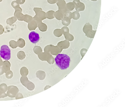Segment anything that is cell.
Returning <instances> with one entry per match:
<instances>
[{"instance_id":"6da1fadb","label":"cell","mask_w":125,"mask_h":107,"mask_svg":"<svg viewBox=\"0 0 125 107\" xmlns=\"http://www.w3.org/2000/svg\"><path fill=\"white\" fill-rule=\"evenodd\" d=\"M56 64L61 70L66 69L69 66L71 59L70 57L65 54H59L55 59Z\"/></svg>"},{"instance_id":"7a4b0ae2","label":"cell","mask_w":125,"mask_h":107,"mask_svg":"<svg viewBox=\"0 0 125 107\" xmlns=\"http://www.w3.org/2000/svg\"><path fill=\"white\" fill-rule=\"evenodd\" d=\"M83 31L87 37L93 39L95 34L96 30H93V27L89 23H86L83 28Z\"/></svg>"},{"instance_id":"3957f363","label":"cell","mask_w":125,"mask_h":107,"mask_svg":"<svg viewBox=\"0 0 125 107\" xmlns=\"http://www.w3.org/2000/svg\"><path fill=\"white\" fill-rule=\"evenodd\" d=\"M11 51L6 45H3L1 47L0 56L5 60L8 61L11 58Z\"/></svg>"},{"instance_id":"277c9868","label":"cell","mask_w":125,"mask_h":107,"mask_svg":"<svg viewBox=\"0 0 125 107\" xmlns=\"http://www.w3.org/2000/svg\"><path fill=\"white\" fill-rule=\"evenodd\" d=\"M19 91L18 89L16 86H11L8 87V91L7 94V96L13 98L16 97Z\"/></svg>"},{"instance_id":"5b68a950","label":"cell","mask_w":125,"mask_h":107,"mask_svg":"<svg viewBox=\"0 0 125 107\" xmlns=\"http://www.w3.org/2000/svg\"><path fill=\"white\" fill-rule=\"evenodd\" d=\"M29 38L31 42L33 44H36L39 41L40 38L39 34L33 31L30 33Z\"/></svg>"},{"instance_id":"8992f818","label":"cell","mask_w":125,"mask_h":107,"mask_svg":"<svg viewBox=\"0 0 125 107\" xmlns=\"http://www.w3.org/2000/svg\"><path fill=\"white\" fill-rule=\"evenodd\" d=\"M76 10L78 12L84 11L85 9L84 4L81 2L80 0H74L73 1Z\"/></svg>"},{"instance_id":"52a82bcc","label":"cell","mask_w":125,"mask_h":107,"mask_svg":"<svg viewBox=\"0 0 125 107\" xmlns=\"http://www.w3.org/2000/svg\"><path fill=\"white\" fill-rule=\"evenodd\" d=\"M60 10L67 11L66 7V3L65 0H58L56 3Z\"/></svg>"},{"instance_id":"ba28073f","label":"cell","mask_w":125,"mask_h":107,"mask_svg":"<svg viewBox=\"0 0 125 107\" xmlns=\"http://www.w3.org/2000/svg\"><path fill=\"white\" fill-rule=\"evenodd\" d=\"M67 10L71 11L73 10L75 8V5L73 2H70L66 4Z\"/></svg>"},{"instance_id":"9c48e42d","label":"cell","mask_w":125,"mask_h":107,"mask_svg":"<svg viewBox=\"0 0 125 107\" xmlns=\"http://www.w3.org/2000/svg\"><path fill=\"white\" fill-rule=\"evenodd\" d=\"M72 15L73 16V18L75 20L79 19L80 16L79 12L77 11H75L72 13Z\"/></svg>"},{"instance_id":"30bf717a","label":"cell","mask_w":125,"mask_h":107,"mask_svg":"<svg viewBox=\"0 0 125 107\" xmlns=\"http://www.w3.org/2000/svg\"><path fill=\"white\" fill-rule=\"evenodd\" d=\"M8 87L6 84H3L0 85V90L3 92L5 93L8 90Z\"/></svg>"},{"instance_id":"8fae6325","label":"cell","mask_w":125,"mask_h":107,"mask_svg":"<svg viewBox=\"0 0 125 107\" xmlns=\"http://www.w3.org/2000/svg\"><path fill=\"white\" fill-rule=\"evenodd\" d=\"M13 76V73L12 71L10 70L6 73V76L8 79H10L12 78Z\"/></svg>"},{"instance_id":"7c38bea8","label":"cell","mask_w":125,"mask_h":107,"mask_svg":"<svg viewBox=\"0 0 125 107\" xmlns=\"http://www.w3.org/2000/svg\"><path fill=\"white\" fill-rule=\"evenodd\" d=\"M87 51L88 50H87L85 49H83L81 50L80 51V53L81 56H82V59L84 56Z\"/></svg>"},{"instance_id":"4fadbf2b","label":"cell","mask_w":125,"mask_h":107,"mask_svg":"<svg viewBox=\"0 0 125 107\" xmlns=\"http://www.w3.org/2000/svg\"><path fill=\"white\" fill-rule=\"evenodd\" d=\"M7 96V94L0 90V98H4Z\"/></svg>"},{"instance_id":"5bb4252c","label":"cell","mask_w":125,"mask_h":107,"mask_svg":"<svg viewBox=\"0 0 125 107\" xmlns=\"http://www.w3.org/2000/svg\"><path fill=\"white\" fill-rule=\"evenodd\" d=\"M58 0H47L48 2L51 4H54L57 3Z\"/></svg>"},{"instance_id":"9a60e30c","label":"cell","mask_w":125,"mask_h":107,"mask_svg":"<svg viewBox=\"0 0 125 107\" xmlns=\"http://www.w3.org/2000/svg\"><path fill=\"white\" fill-rule=\"evenodd\" d=\"M4 73L3 68H0V75H2Z\"/></svg>"},{"instance_id":"2e32d148","label":"cell","mask_w":125,"mask_h":107,"mask_svg":"<svg viewBox=\"0 0 125 107\" xmlns=\"http://www.w3.org/2000/svg\"><path fill=\"white\" fill-rule=\"evenodd\" d=\"M87 1H96L98 0H87Z\"/></svg>"}]
</instances>
